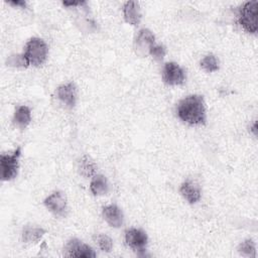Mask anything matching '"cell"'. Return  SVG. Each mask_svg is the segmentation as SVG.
Listing matches in <instances>:
<instances>
[{"label": "cell", "mask_w": 258, "mask_h": 258, "mask_svg": "<svg viewBox=\"0 0 258 258\" xmlns=\"http://www.w3.org/2000/svg\"><path fill=\"white\" fill-rule=\"evenodd\" d=\"M176 113L182 122L189 125H203L207 120L205 101L200 95H189L181 99L177 104Z\"/></svg>", "instance_id": "cell-1"}, {"label": "cell", "mask_w": 258, "mask_h": 258, "mask_svg": "<svg viewBox=\"0 0 258 258\" xmlns=\"http://www.w3.org/2000/svg\"><path fill=\"white\" fill-rule=\"evenodd\" d=\"M22 54L27 66L38 67L46 60L48 47L43 39L39 37H32L26 42Z\"/></svg>", "instance_id": "cell-2"}, {"label": "cell", "mask_w": 258, "mask_h": 258, "mask_svg": "<svg viewBox=\"0 0 258 258\" xmlns=\"http://www.w3.org/2000/svg\"><path fill=\"white\" fill-rule=\"evenodd\" d=\"M257 7L256 0L245 2L239 9V23L249 33L257 31Z\"/></svg>", "instance_id": "cell-3"}, {"label": "cell", "mask_w": 258, "mask_h": 258, "mask_svg": "<svg viewBox=\"0 0 258 258\" xmlns=\"http://www.w3.org/2000/svg\"><path fill=\"white\" fill-rule=\"evenodd\" d=\"M21 148L17 147L12 153H2L0 155V167L2 180H11L17 175Z\"/></svg>", "instance_id": "cell-4"}, {"label": "cell", "mask_w": 258, "mask_h": 258, "mask_svg": "<svg viewBox=\"0 0 258 258\" xmlns=\"http://www.w3.org/2000/svg\"><path fill=\"white\" fill-rule=\"evenodd\" d=\"M63 255L67 257L78 258H94L97 256L91 246L83 243L79 239H71L67 242L63 249Z\"/></svg>", "instance_id": "cell-5"}, {"label": "cell", "mask_w": 258, "mask_h": 258, "mask_svg": "<svg viewBox=\"0 0 258 258\" xmlns=\"http://www.w3.org/2000/svg\"><path fill=\"white\" fill-rule=\"evenodd\" d=\"M162 80L169 86L182 85L185 81V72L176 62H166L162 69Z\"/></svg>", "instance_id": "cell-6"}, {"label": "cell", "mask_w": 258, "mask_h": 258, "mask_svg": "<svg viewBox=\"0 0 258 258\" xmlns=\"http://www.w3.org/2000/svg\"><path fill=\"white\" fill-rule=\"evenodd\" d=\"M125 242L132 250H134L138 254H141L145 251L148 237L143 230L131 228L125 232Z\"/></svg>", "instance_id": "cell-7"}, {"label": "cell", "mask_w": 258, "mask_h": 258, "mask_svg": "<svg viewBox=\"0 0 258 258\" xmlns=\"http://www.w3.org/2000/svg\"><path fill=\"white\" fill-rule=\"evenodd\" d=\"M48 211L58 217H66L68 214V203L66 196L61 191H54L43 202Z\"/></svg>", "instance_id": "cell-8"}, {"label": "cell", "mask_w": 258, "mask_h": 258, "mask_svg": "<svg viewBox=\"0 0 258 258\" xmlns=\"http://www.w3.org/2000/svg\"><path fill=\"white\" fill-rule=\"evenodd\" d=\"M57 99L68 108H74L77 103V88L74 83H67L56 89Z\"/></svg>", "instance_id": "cell-9"}, {"label": "cell", "mask_w": 258, "mask_h": 258, "mask_svg": "<svg viewBox=\"0 0 258 258\" xmlns=\"http://www.w3.org/2000/svg\"><path fill=\"white\" fill-rule=\"evenodd\" d=\"M103 218L106 223L113 228L121 227L124 222V217L121 209L114 204L108 205L103 209Z\"/></svg>", "instance_id": "cell-10"}, {"label": "cell", "mask_w": 258, "mask_h": 258, "mask_svg": "<svg viewBox=\"0 0 258 258\" xmlns=\"http://www.w3.org/2000/svg\"><path fill=\"white\" fill-rule=\"evenodd\" d=\"M154 43H155V37L149 29L143 28L138 32L137 37L135 39V47L137 52H139L140 54L149 52L150 47Z\"/></svg>", "instance_id": "cell-11"}, {"label": "cell", "mask_w": 258, "mask_h": 258, "mask_svg": "<svg viewBox=\"0 0 258 258\" xmlns=\"http://www.w3.org/2000/svg\"><path fill=\"white\" fill-rule=\"evenodd\" d=\"M180 195L189 204H196L200 201L202 196V190L200 185L192 180H185L179 187Z\"/></svg>", "instance_id": "cell-12"}, {"label": "cell", "mask_w": 258, "mask_h": 258, "mask_svg": "<svg viewBox=\"0 0 258 258\" xmlns=\"http://www.w3.org/2000/svg\"><path fill=\"white\" fill-rule=\"evenodd\" d=\"M123 15L127 23L138 25L141 20V12L139 4L136 1H127L123 5Z\"/></svg>", "instance_id": "cell-13"}, {"label": "cell", "mask_w": 258, "mask_h": 258, "mask_svg": "<svg viewBox=\"0 0 258 258\" xmlns=\"http://www.w3.org/2000/svg\"><path fill=\"white\" fill-rule=\"evenodd\" d=\"M30 121H31L30 109L25 105L16 107L13 115L14 125L20 129H24L29 125Z\"/></svg>", "instance_id": "cell-14"}, {"label": "cell", "mask_w": 258, "mask_h": 258, "mask_svg": "<svg viewBox=\"0 0 258 258\" xmlns=\"http://www.w3.org/2000/svg\"><path fill=\"white\" fill-rule=\"evenodd\" d=\"M90 189L94 196H104L109 191L107 178L102 174H95L90 182Z\"/></svg>", "instance_id": "cell-15"}, {"label": "cell", "mask_w": 258, "mask_h": 258, "mask_svg": "<svg viewBox=\"0 0 258 258\" xmlns=\"http://www.w3.org/2000/svg\"><path fill=\"white\" fill-rule=\"evenodd\" d=\"M78 170L82 176L88 178L96 174L97 164L89 155H84L78 163Z\"/></svg>", "instance_id": "cell-16"}, {"label": "cell", "mask_w": 258, "mask_h": 258, "mask_svg": "<svg viewBox=\"0 0 258 258\" xmlns=\"http://www.w3.org/2000/svg\"><path fill=\"white\" fill-rule=\"evenodd\" d=\"M44 234L45 230L40 227L26 226L22 231V241L24 243H36L43 237Z\"/></svg>", "instance_id": "cell-17"}, {"label": "cell", "mask_w": 258, "mask_h": 258, "mask_svg": "<svg viewBox=\"0 0 258 258\" xmlns=\"http://www.w3.org/2000/svg\"><path fill=\"white\" fill-rule=\"evenodd\" d=\"M238 252L245 257H256L255 243L251 239L243 241L238 247Z\"/></svg>", "instance_id": "cell-18"}, {"label": "cell", "mask_w": 258, "mask_h": 258, "mask_svg": "<svg viewBox=\"0 0 258 258\" xmlns=\"http://www.w3.org/2000/svg\"><path fill=\"white\" fill-rule=\"evenodd\" d=\"M201 67L205 71L209 73H213L219 70V61L214 54L210 53L203 57V59L201 60Z\"/></svg>", "instance_id": "cell-19"}, {"label": "cell", "mask_w": 258, "mask_h": 258, "mask_svg": "<svg viewBox=\"0 0 258 258\" xmlns=\"http://www.w3.org/2000/svg\"><path fill=\"white\" fill-rule=\"evenodd\" d=\"M97 243L100 247V249L104 252H110L113 248V241L112 239L107 236L106 234H98L96 237Z\"/></svg>", "instance_id": "cell-20"}, {"label": "cell", "mask_w": 258, "mask_h": 258, "mask_svg": "<svg viewBox=\"0 0 258 258\" xmlns=\"http://www.w3.org/2000/svg\"><path fill=\"white\" fill-rule=\"evenodd\" d=\"M155 60H162L163 57L165 56V53H166V48L161 45V44H156L154 43L150 49H149V52H148Z\"/></svg>", "instance_id": "cell-21"}, {"label": "cell", "mask_w": 258, "mask_h": 258, "mask_svg": "<svg viewBox=\"0 0 258 258\" xmlns=\"http://www.w3.org/2000/svg\"><path fill=\"white\" fill-rule=\"evenodd\" d=\"M7 63L12 67H27V62L23 57V54H14L7 59Z\"/></svg>", "instance_id": "cell-22"}, {"label": "cell", "mask_w": 258, "mask_h": 258, "mask_svg": "<svg viewBox=\"0 0 258 258\" xmlns=\"http://www.w3.org/2000/svg\"><path fill=\"white\" fill-rule=\"evenodd\" d=\"M8 3L13 6H20V7H25V5H26L25 1H19V0L18 1H9Z\"/></svg>", "instance_id": "cell-23"}, {"label": "cell", "mask_w": 258, "mask_h": 258, "mask_svg": "<svg viewBox=\"0 0 258 258\" xmlns=\"http://www.w3.org/2000/svg\"><path fill=\"white\" fill-rule=\"evenodd\" d=\"M85 2H81V1H79V2H63V5H66V6H76V5H81V4H84Z\"/></svg>", "instance_id": "cell-24"}, {"label": "cell", "mask_w": 258, "mask_h": 258, "mask_svg": "<svg viewBox=\"0 0 258 258\" xmlns=\"http://www.w3.org/2000/svg\"><path fill=\"white\" fill-rule=\"evenodd\" d=\"M251 132L254 134V136H257V121H255L253 126L251 127Z\"/></svg>", "instance_id": "cell-25"}]
</instances>
